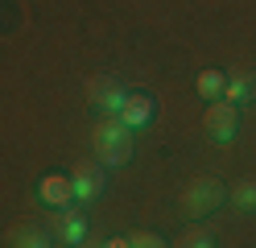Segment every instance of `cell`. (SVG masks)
<instances>
[{"mask_svg":"<svg viewBox=\"0 0 256 248\" xmlns=\"http://www.w3.org/2000/svg\"><path fill=\"white\" fill-rule=\"evenodd\" d=\"M91 145H95V157L100 165H128L132 161V128L120 124L116 116H100V124L91 132Z\"/></svg>","mask_w":256,"mask_h":248,"instance_id":"6da1fadb","label":"cell"},{"mask_svg":"<svg viewBox=\"0 0 256 248\" xmlns=\"http://www.w3.org/2000/svg\"><path fill=\"white\" fill-rule=\"evenodd\" d=\"M104 248H128V236H112V240H108Z\"/></svg>","mask_w":256,"mask_h":248,"instance_id":"9a60e30c","label":"cell"},{"mask_svg":"<svg viewBox=\"0 0 256 248\" xmlns=\"http://www.w3.org/2000/svg\"><path fill=\"white\" fill-rule=\"evenodd\" d=\"M50 231H42V227H21L17 236H12V248H50Z\"/></svg>","mask_w":256,"mask_h":248,"instance_id":"7c38bea8","label":"cell"},{"mask_svg":"<svg viewBox=\"0 0 256 248\" xmlns=\"http://www.w3.org/2000/svg\"><path fill=\"white\" fill-rule=\"evenodd\" d=\"M70 186H74V203H95V198L108 190L104 165L100 161H78L70 170Z\"/></svg>","mask_w":256,"mask_h":248,"instance_id":"5b68a950","label":"cell"},{"mask_svg":"<svg viewBox=\"0 0 256 248\" xmlns=\"http://www.w3.org/2000/svg\"><path fill=\"white\" fill-rule=\"evenodd\" d=\"M228 198L236 203V211H244V215H252V211H256V178H240L236 186L228 190Z\"/></svg>","mask_w":256,"mask_h":248,"instance_id":"8fae6325","label":"cell"},{"mask_svg":"<svg viewBox=\"0 0 256 248\" xmlns=\"http://www.w3.org/2000/svg\"><path fill=\"white\" fill-rule=\"evenodd\" d=\"M128 248H170L157 231H136V236H128Z\"/></svg>","mask_w":256,"mask_h":248,"instance_id":"5bb4252c","label":"cell"},{"mask_svg":"<svg viewBox=\"0 0 256 248\" xmlns=\"http://www.w3.org/2000/svg\"><path fill=\"white\" fill-rule=\"evenodd\" d=\"M54 236L66 244V248H78L87 240V215L78 211V207H62L54 215Z\"/></svg>","mask_w":256,"mask_h":248,"instance_id":"8992f818","label":"cell"},{"mask_svg":"<svg viewBox=\"0 0 256 248\" xmlns=\"http://www.w3.org/2000/svg\"><path fill=\"white\" fill-rule=\"evenodd\" d=\"M178 248H215V231L211 227H198V231H186Z\"/></svg>","mask_w":256,"mask_h":248,"instance_id":"4fadbf2b","label":"cell"},{"mask_svg":"<svg viewBox=\"0 0 256 248\" xmlns=\"http://www.w3.org/2000/svg\"><path fill=\"white\" fill-rule=\"evenodd\" d=\"M153 112H157V104H153V95H145V91H128V99H124V108H120V116L116 120L120 124H128V128H145L149 120H153Z\"/></svg>","mask_w":256,"mask_h":248,"instance_id":"ba28073f","label":"cell"},{"mask_svg":"<svg viewBox=\"0 0 256 248\" xmlns=\"http://www.w3.org/2000/svg\"><path fill=\"white\" fill-rule=\"evenodd\" d=\"M223 203H228V186H223L219 178H211V174L194 178L182 190V215H186V219H206V215L219 211Z\"/></svg>","mask_w":256,"mask_h":248,"instance_id":"7a4b0ae2","label":"cell"},{"mask_svg":"<svg viewBox=\"0 0 256 248\" xmlns=\"http://www.w3.org/2000/svg\"><path fill=\"white\" fill-rule=\"evenodd\" d=\"M202 124H206V137H211V141L228 145V141H236V132H240V108L228 104V99H215V104L206 108Z\"/></svg>","mask_w":256,"mask_h":248,"instance_id":"277c9868","label":"cell"},{"mask_svg":"<svg viewBox=\"0 0 256 248\" xmlns=\"http://www.w3.org/2000/svg\"><path fill=\"white\" fill-rule=\"evenodd\" d=\"M87 99H91V108H100V116H120L128 87L116 83L112 75H100V79H87Z\"/></svg>","mask_w":256,"mask_h":248,"instance_id":"3957f363","label":"cell"},{"mask_svg":"<svg viewBox=\"0 0 256 248\" xmlns=\"http://www.w3.org/2000/svg\"><path fill=\"white\" fill-rule=\"evenodd\" d=\"M228 104H236V108H244V104H252L256 99V75L252 71H232L228 75Z\"/></svg>","mask_w":256,"mask_h":248,"instance_id":"9c48e42d","label":"cell"},{"mask_svg":"<svg viewBox=\"0 0 256 248\" xmlns=\"http://www.w3.org/2000/svg\"><path fill=\"white\" fill-rule=\"evenodd\" d=\"M194 91H198L202 99H211V104H215V99H223V95H228V75H223V71H215V66H211V71H202V75H198Z\"/></svg>","mask_w":256,"mask_h":248,"instance_id":"30bf717a","label":"cell"},{"mask_svg":"<svg viewBox=\"0 0 256 248\" xmlns=\"http://www.w3.org/2000/svg\"><path fill=\"white\" fill-rule=\"evenodd\" d=\"M38 198H42L46 207H54V211L70 207V203H74V186H70V174H46V178L38 182Z\"/></svg>","mask_w":256,"mask_h":248,"instance_id":"52a82bcc","label":"cell"}]
</instances>
